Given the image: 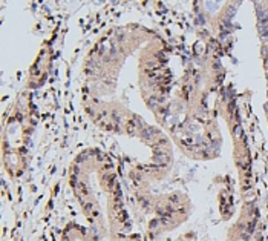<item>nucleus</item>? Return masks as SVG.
<instances>
[{"label":"nucleus","instance_id":"9b49d317","mask_svg":"<svg viewBox=\"0 0 268 241\" xmlns=\"http://www.w3.org/2000/svg\"><path fill=\"white\" fill-rule=\"evenodd\" d=\"M170 201L175 203V204H179V195L175 194V195H170Z\"/></svg>","mask_w":268,"mask_h":241},{"label":"nucleus","instance_id":"f3484780","mask_svg":"<svg viewBox=\"0 0 268 241\" xmlns=\"http://www.w3.org/2000/svg\"><path fill=\"white\" fill-rule=\"evenodd\" d=\"M265 112L268 114V103H265Z\"/></svg>","mask_w":268,"mask_h":241},{"label":"nucleus","instance_id":"0eeeda50","mask_svg":"<svg viewBox=\"0 0 268 241\" xmlns=\"http://www.w3.org/2000/svg\"><path fill=\"white\" fill-rule=\"evenodd\" d=\"M195 52L198 55H201L202 52H204V45L202 43H196V46H195Z\"/></svg>","mask_w":268,"mask_h":241},{"label":"nucleus","instance_id":"ddd939ff","mask_svg":"<svg viewBox=\"0 0 268 241\" xmlns=\"http://www.w3.org/2000/svg\"><path fill=\"white\" fill-rule=\"evenodd\" d=\"M234 12H236V6H228V9H227V15L230 17V15H234Z\"/></svg>","mask_w":268,"mask_h":241},{"label":"nucleus","instance_id":"423d86ee","mask_svg":"<svg viewBox=\"0 0 268 241\" xmlns=\"http://www.w3.org/2000/svg\"><path fill=\"white\" fill-rule=\"evenodd\" d=\"M233 134H234L236 138H240V137H242V127H240L239 125H236V126L233 127Z\"/></svg>","mask_w":268,"mask_h":241},{"label":"nucleus","instance_id":"aec40b11","mask_svg":"<svg viewBox=\"0 0 268 241\" xmlns=\"http://www.w3.org/2000/svg\"><path fill=\"white\" fill-rule=\"evenodd\" d=\"M267 95H268V89H267Z\"/></svg>","mask_w":268,"mask_h":241},{"label":"nucleus","instance_id":"6e6552de","mask_svg":"<svg viewBox=\"0 0 268 241\" xmlns=\"http://www.w3.org/2000/svg\"><path fill=\"white\" fill-rule=\"evenodd\" d=\"M205 6H208V9H210V11H214V6H219V3L218 2H205Z\"/></svg>","mask_w":268,"mask_h":241},{"label":"nucleus","instance_id":"1a4fd4ad","mask_svg":"<svg viewBox=\"0 0 268 241\" xmlns=\"http://www.w3.org/2000/svg\"><path fill=\"white\" fill-rule=\"evenodd\" d=\"M78 183H80V181H78V178H77V175H71V186L74 187V189L78 186Z\"/></svg>","mask_w":268,"mask_h":241},{"label":"nucleus","instance_id":"f8f14e48","mask_svg":"<svg viewBox=\"0 0 268 241\" xmlns=\"http://www.w3.org/2000/svg\"><path fill=\"white\" fill-rule=\"evenodd\" d=\"M92 209H94V204H92V203H86V204H84V211L87 212V213L92 212Z\"/></svg>","mask_w":268,"mask_h":241},{"label":"nucleus","instance_id":"20e7f679","mask_svg":"<svg viewBox=\"0 0 268 241\" xmlns=\"http://www.w3.org/2000/svg\"><path fill=\"white\" fill-rule=\"evenodd\" d=\"M158 68H159V63H158V62H149V63H146V69H147L149 72L156 71Z\"/></svg>","mask_w":268,"mask_h":241},{"label":"nucleus","instance_id":"a211bd4d","mask_svg":"<svg viewBox=\"0 0 268 241\" xmlns=\"http://www.w3.org/2000/svg\"><path fill=\"white\" fill-rule=\"evenodd\" d=\"M264 40H268V34H267V35L264 37Z\"/></svg>","mask_w":268,"mask_h":241},{"label":"nucleus","instance_id":"7ed1b4c3","mask_svg":"<svg viewBox=\"0 0 268 241\" xmlns=\"http://www.w3.org/2000/svg\"><path fill=\"white\" fill-rule=\"evenodd\" d=\"M130 125L133 126V129H138V131H143L144 127V123H143V120L141 118H138V117H133V118L130 120Z\"/></svg>","mask_w":268,"mask_h":241},{"label":"nucleus","instance_id":"9d476101","mask_svg":"<svg viewBox=\"0 0 268 241\" xmlns=\"http://www.w3.org/2000/svg\"><path fill=\"white\" fill-rule=\"evenodd\" d=\"M158 114L161 117H165V114H167V108H165V106H158Z\"/></svg>","mask_w":268,"mask_h":241},{"label":"nucleus","instance_id":"f257e3e1","mask_svg":"<svg viewBox=\"0 0 268 241\" xmlns=\"http://www.w3.org/2000/svg\"><path fill=\"white\" fill-rule=\"evenodd\" d=\"M256 6V14L259 19V23H267L268 22V8H265L262 3H254Z\"/></svg>","mask_w":268,"mask_h":241},{"label":"nucleus","instance_id":"f03ea898","mask_svg":"<svg viewBox=\"0 0 268 241\" xmlns=\"http://www.w3.org/2000/svg\"><path fill=\"white\" fill-rule=\"evenodd\" d=\"M153 161L156 164H159V166H167L169 161H170V155H169V152L167 154H155Z\"/></svg>","mask_w":268,"mask_h":241},{"label":"nucleus","instance_id":"39448f33","mask_svg":"<svg viewBox=\"0 0 268 241\" xmlns=\"http://www.w3.org/2000/svg\"><path fill=\"white\" fill-rule=\"evenodd\" d=\"M254 227H256V220H251V221L248 223V224H247V232H248V233H253L254 232Z\"/></svg>","mask_w":268,"mask_h":241},{"label":"nucleus","instance_id":"6ab92c4d","mask_svg":"<svg viewBox=\"0 0 268 241\" xmlns=\"http://www.w3.org/2000/svg\"><path fill=\"white\" fill-rule=\"evenodd\" d=\"M267 82H268V72H267Z\"/></svg>","mask_w":268,"mask_h":241},{"label":"nucleus","instance_id":"dca6fc26","mask_svg":"<svg viewBox=\"0 0 268 241\" xmlns=\"http://www.w3.org/2000/svg\"><path fill=\"white\" fill-rule=\"evenodd\" d=\"M265 68L268 69V58H265Z\"/></svg>","mask_w":268,"mask_h":241},{"label":"nucleus","instance_id":"2eb2a0df","mask_svg":"<svg viewBox=\"0 0 268 241\" xmlns=\"http://www.w3.org/2000/svg\"><path fill=\"white\" fill-rule=\"evenodd\" d=\"M83 160H84V161H86V160H87V157H86L84 154H81V155H80V157L77 158V161H83Z\"/></svg>","mask_w":268,"mask_h":241},{"label":"nucleus","instance_id":"4468645a","mask_svg":"<svg viewBox=\"0 0 268 241\" xmlns=\"http://www.w3.org/2000/svg\"><path fill=\"white\" fill-rule=\"evenodd\" d=\"M141 206L146 209V211H149V200H144V198H141Z\"/></svg>","mask_w":268,"mask_h":241}]
</instances>
